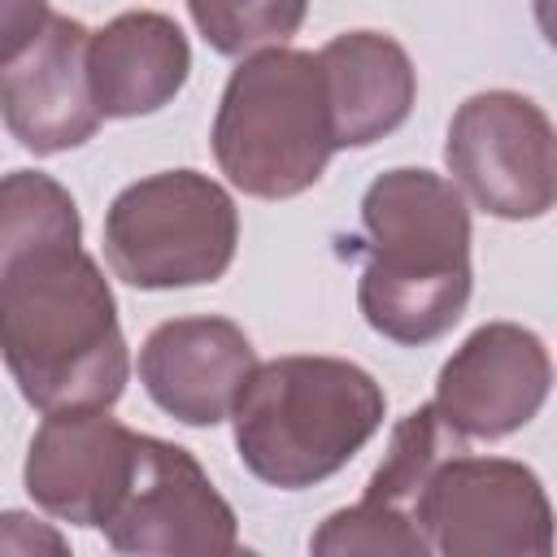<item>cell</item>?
Listing matches in <instances>:
<instances>
[{
    "instance_id": "1",
    "label": "cell",
    "mask_w": 557,
    "mask_h": 557,
    "mask_svg": "<svg viewBox=\"0 0 557 557\" xmlns=\"http://www.w3.org/2000/svg\"><path fill=\"white\" fill-rule=\"evenodd\" d=\"M0 348L39 413L109 409L131 379L117 300L83 252L78 205L39 170L0 183Z\"/></svg>"
},
{
    "instance_id": "2",
    "label": "cell",
    "mask_w": 557,
    "mask_h": 557,
    "mask_svg": "<svg viewBox=\"0 0 557 557\" xmlns=\"http://www.w3.org/2000/svg\"><path fill=\"white\" fill-rule=\"evenodd\" d=\"M357 305L374 335L422 348L457 326L470 305L466 191L431 170H383L361 196Z\"/></svg>"
},
{
    "instance_id": "3",
    "label": "cell",
    "mask_w": 557,
    "mask_h": 557,
    "mask_svg": "<svg viewBox=\"0 0 557 557\" xmlns=\"http://www.w3.org/2000/svg\"><path fill=\"white\" fill-rule=\"evenodd\" d=\"M387 396L370 370L344 357H274L235 400V453L278 492L339 474L383 426Z\"/></svg>"
},
{
    "instance_id": "4",
    "label": "cell",
    "mask_w": 557,
    "mask_h": 557,
    "mask_svg": "<svg viewBox=\"0 0 557 557\" xmlns=\"http://www.w3.org/2000/svg\"><path fill=\"white\" fill-rule=\"evenodd\" d=\"M213 161L257 200L309 191L335 148L326 78L313 52L261 48L231 70L213 113Z\"/></svg>"
},
{
    "instance_id": "5",
    "label": "cell",
    "mask_w": 557,
    "mask_h": 557,
    "mask_svg": "<svg viewBox=\"0 0 557 557\" xmlns=\"http://www.w3.org/2000/svg\"><path fill=\"white\" fill-rule=\"evenodd\" d=\"M239 244V209L200 170H161L122 187L104 213V261L139 292L218 283Z\"/></svg>"
},
{
    "instance_id": "6",
    "label": "cell",
    "mask_w": 557,
    "mask_h": 557,
    "mask_svg": "<svg viewBox=\"0 0 557 557\" xmlns=\"http://www.w3.org/2000/svg\"><path fill=\"white\" fill-rule=\"evenodd\" d=\"M453 183L492 218L527 222L557 209V131L522 91H479L448 122Z\"/></svg>"
},
{
    "instance_id": "7",
    "label": "cell",
    "mask_w": 557,
    "mask_h": 557,
    "mask_svg": "<svg viewBox=\"0 0 557 557\" xmlns=\"http://www.w3.org/2000/svg\"><path fill=\"white\" fill-rule=\"evenodd\" d=\"M418 522L444 557H548L553 500L540 474L509 457H448L422 492Z\"/></svg>"
},
{
    "instance_id": "8",
    "label": "cell",
    "mask_w": 557,
    "mask_h": 557,
    "mask_svg": "<svg viewBox=\"0 0 557 557\" xmlns=\"http://www.w3.org/2000/svg\"><path fill=\"white\" fill-rule=\"evenodd\" d=\"M104 540L117 553L174 557V553H235L239 522L205 466L157 435H139L135 474L104 518Z\"/></svg>"
},
{
    "instance_id": "9",
    "label": "cell",
    "mask_w": 557,
    "mask_h": 557,
    "mask_svg": "<svg viewBox=\"0 0 557 557\" xmlns=\"http://www.w3.org/2000/svg\"><path fill=\"white\" fill-rule=\"evenodd\" d=\"M548 387L553 357L544 339L518 322H483L440 366L435 405L466 440H505L544 409Z\"/></svg>"
},
{
    "instance_id": "10",
    "label": "cell",
    "mask_w": 557,
    "mask_h": 557,
    "mask_svg": "<svg viewBox=\"0 0 557 557\" xmlns=\"http://www.w3.org/2000/svg\"><path fill=\"white\" fill-rule=\"evenodd\" d=\"M87 44L91 30L83 22L52 13L22 52L0 61V113L26 152H70L104 122L87 78Z\"/></svg>"
},
{
    "instance_id": "11",
    "label": "cell",
    "mask_w": 557,
    "mask_h": 557,
    "mask_svg": "<svg viewBox=\"0 0 557 557\" xmlns=\"http://www.w3.org/2000/svg\"><path fill=\"white\" fill-rule=\"evenodd\" d=\"M135 461L139 431L109 418V409H57L44 413L22 479L44 513L70 527H104L135 474Z\"/></svg>"
},
{
    "instance_id": "12",
    "label": "cell",
    "mask_w": 557,
    "mask_h": 557,
    "mask_svg": "<svg viewBox=\"0 0 557 557\" xmlns=\"http://www.w3.org/2000/svg\"><path fill=\"white\" fill-rule=\"evenodd\" d=\"M257 370L248 335L231 318H170L139 348V383L183 426H218L235 413Z\"/></svg>"
},
{
    "instance_id": "13",
    "label": "cell",
    "mask_w": 557,
    "mask_h": 557,
    "mask_svg": "<svg viewBox=\"0 0 557 557\" xmlns=\"http://www.w3.org/2000/svg\"><path fill=\"white\" fill-rule=\"evenodd\" d=\"M191 74V48L174 17L131 9L91 30L87 78L104 117H148L165 109Z\"/></svg>"
},
{
    "instance_id": "14",
    "label": "cell",
    "mask_w": 557,
    "mask_h": 557,
    "mask_svg": "<svg viewBox=\"0 0 557 557\" xmlns=\"http://www.w3.org/2000/svg\"><path fill=\"white\" fill-rule=\"evenodd\" d=\"M335 148H370L396 126H405L418 74L409 52L383 30H344L318 52Z\"/></svg>"
},
{
    "instance_id": "15",
    "label": "cell",
    "mask_w": 557,
    "mask_h": 557,
    "mask_svg": "<svg viewBox=\"0 0 557 557\" xmlns=\"http://www.w3.org/2000/svg\"><path fill=\"white\" fill-rule=\"evenodd\" d=\"M466 453V435L448 426V418L440 413V405H418L409 409L396 426H392V440H387V457L379 461V470L370 474L366 483V496L370 505H383V509H396V513H409L418 522V505H422V492L431 487L435 470ZM422 527V522H418Z\"/></svg>"
},
{
    "instance_id": "16",
    "label": "cell",
    "mask_w": 557,
    "mask_h": 557,
    "mask_svg": "<svg viewBox=\"0 0 557 557\" xmlns=\"http://www.w3.org/2000/svg\"><path fill=\"white\" fill-rule=\"evenodd\" d=\"M187 13L213 52L252 57L261 48H283L300 30L309 0H187Z\"/></svg>"
},
{
    "instance_id": "17",
    "label": "cell",
    "mask_w": 557,
    "mask_h": 557,
    "mask_svg": "<svg viewBox=\"0 0 557 557\" xmlns=\"http://www.w3.org/2000/svg\"><path fill=\"white\" fill-rule=\"evenodd\" d=\"M309 548L322 553V557H335V553H400V557H426L435 553L426 531L409 518V513H396V509H383V505H370V500H357L348 509H335L313 535H309Z\"/></svg>"
},
{
    "instance_id": "18",
    "label": "cell",
    "mask_w": 557,
    "mask_h": 557,
    "mask_svg": "<svg viewBox=\"0 0 557 557\" xmlns=\"http://www.w3.org/2000/svg\"><path fill=\"white\" fill-rule=\"evenodd\" d=\"M48 0H0V61L22 52L48 22Z\"/></svg>"
},
{
    "instance_id": "19",
    "label": "cell",
    "mask_w": 557,
    "mask_h": 557,
    "mask_svg": "<svg viewBox=\"0 0 557 557\" xmlns=\"http://www.w3.org/2000/svg\"><path fill=\"white\" fill-rule=\"evenodd\" d=\"M535 26H540L544 44L557 52V0H535Z\"/></svg>"
}]
</instances>
